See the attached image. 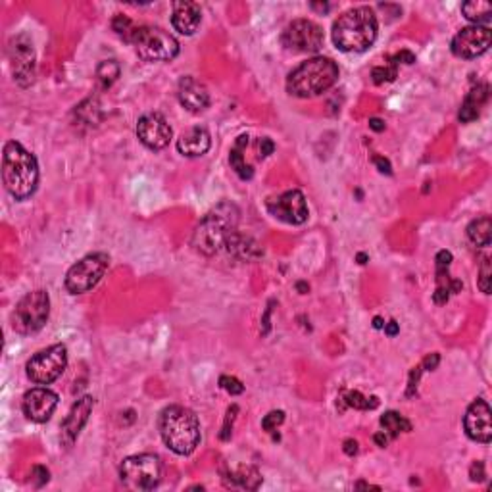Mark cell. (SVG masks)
I'll use <instances>...</instances> for the list:
<instances>
[{"label": "cell", "instance_id": "74e56055", "mask_svg": "<svg viewBox=\"0 0 492 492\" xmlns=\"http://www.w3.org/2000/svg\"><path fill=\"white\" fill-rule=\"evenodd\" d=\"M469 477H471V481H475V483H483L484 477H486L483 462H473V464H471V467H469Z\"/></svg>", "mask_w": 492, "mask_h": 492}, {"label": "cell", "instance_id": "8d00e7d4", "mask_svg": "<svg viewBox=\"0 0 492 492\" xmlns=\"http://www.w3.org/2000/svg\"><path fill=\"white\" fill-rule=\"evenodd\" d=\"M219 385H222V388H224V391H227L229 394H233V396L235 394H241L242 391H244V385H242L237 377L224 375L222 379H219Z\"/></svg>", "mask_w": 492, "mask_h": 492}, {"label": "cell", "instance_id": "7a4b0ae2", "mask_svg": "<svg viewBox=\"0 0 492 492\" xmlns=\"http://www.w3.org/2000/svg\"><path fill=\"white\" fill-rule=\"evenodd\" d=\"M2 181L16 200H26L39 185V164L33 154L16 141L4 144L2 152Z\"/></svg>", "mask_w": 492, "mask_h": 492}, {"label": "cell", "instance_id": "bcb514c9", "mask_svg": "<svg viewBox=\"0 0 492 492\" xmlns=\"http://www.w3.org/2000/svg\"><path fill=\"white\" fill-rule=\"evenodd\" d=\"M369 127H371L373 131H377V133H381V131H385V121L379 119V117H371V119H369Z\"/></svg>", "mask_w": 492, "mask_h": 492}, {"label": "cell", "instance_id": "484cf974", "mask_svg": "<svg viewBox=\"0 0 492 492\" xmlns=\"http://www.w3.org/2000/svg\"><path fill=\"white\" fill-rule=\"evenodd\" d=\"M248 144V135H241L239 139H237V143H235V146L231 148V154H229V161H231V166H233V170L241 175L242 179H250L252 177V168L244 161V146Z\"/></svg>", "mask_w": 492, "mask_h": 492}, {"label": "cell", "instance_id": "6da1fadb", "mask_svg": "<svg viewBox=\"0 0 492 492\" xmlns=\"http://www.w3.org/2000/svg\"><path fill=\"white\" fill-rule=\"evenodd\" d=\"M377 16L369 6L346 10L333 23V43L342 52H364L375 43Z\"/></svg>", "mask_w": 492, "mask_h": 492}, {"label": "cell", "instance_id": "3957f363", "mask_svg": "<svg viewBox=\"0 0 492 492\" xmlns=\"http://www.w3.org/2000/svg\"><path fill=\"white\" fill-rule=\"evenodd\" d=\"M161 440L179 456L193 454L200 444V421L185 406H168L158 420Z\"/></svg>", "mask_w": 492, "mask_h": 492}, {"label": "cell", "instance_id": "7c38bea8", "mask_svg": "<svg viewBox=\"0 0 492 492\" xmlns=\"http://www.w3.org/2000/svg\"><path fill=\"white\" fill-rule=\"evenodd\" d=\"M492 31L486 26H469L464 27L454 39H452V54L457 58H477L491 48Z\"/></svg>", "mask_w": 492, "mask_h": 492}, {"label": "cell", "instance_id": "f6af8a7d", "mask_svg": "<svg viewBox=\"0 0 492 492\" xmlns=\"http://www.w3.org/2000/svg\"><path fill=\"white\" fill-rule=\"evenodd\" d=\"M373 440H375V444L377 446H381V448H385V446H388V442H391V437L386 435L385 431H379V433H375L373 435Z\"/></svg>", "mask_w": 492, "mask_h": 492}, {"label": "cell", "instance_id": "816d5d0a", "mask_svg": "<svg viewBox=\"0 0 492 492\" xmlns=\"http://www.w3.org/2000/svg\"><path fill=\"white\" fill-rule=\"evenodd\" d=\"M296 288L300 291V295H306V291H308V286H306L304 283H298V285H296Z\"/></svg>", "mask_w": 492, "mask_h": 492}, {"label": "cell", "instance_id": "e0dca14e", "mask_svg": "<svg viewBox=\"0 0 492 492\" xmlns=\"http://www.w3.org/2000/svg\"><path fill=\"white\" fill-rule=\"evenodd\" d=\"M95 408V398L92 396H83L77 402L73 404L70 413L66 415V420L62 423V433H60V440L66 448H72L73 442L77 440L79 433L83 427L87 425L89 415L92 413Z\"/></svg>", "mask_w": 492, "mask_h": 492}, {"label": "cell", "instance_id": "7402d4cb", "mask_svg": "<svg viewBox=\"0 0 492 492\" xmlns=\"http://www.w3.org/2000/svg\"><path fill=\"white\" fill-rule=\"evenodd\" d=\"M212 146V137L204 127H193L181 135L177 141V150L187 158H198L204 156Z\"/></svg>", "mask_w": 492, "mask_h": 492}, {"label": "cell", "instance_id": "d4e9b609", "mask_svg": "<svg viewBox=\"0 0 492 492\" xmlns=\"http://www.w3.org/2000/svg\"><path fill=\"white\" fill-rule=\"evenodd\" d=\"M467 237L477 246H491L492 241V222L489 215L477 217L467 225Z\"/></svg>", "mask_w": 492, "mask_h": 492}, {"label": "cell", "instance_id": "277c9868", "mask_svg": "<svg viewBox=\"0 0 492 492\" xmlns=\"http://www.w3.org/2000/svg\"><path fill=\"white\" fill-rule=\"evenodd\" d=\"M337 81H339V66L331 58L313 56L288 73L286 90L288 95L298 99H312L331 89Z\"/></svg>", "mask_w": 492, "mask_h": 492}, {"label": "cell", "instance_id": "44dd1931", "mask_svg": "<svg viewBox=\"0 0 492 492\" xmlns=\"http://www.w3.org/2000/svg\"><path fill=\"white\" fill-rule=\"evenodd\" d=\"M200 21H202V10L197 2H175L173 4L171 23L181 35H193L200 27Z\"/></svg>", "mask_w": 492, "mask_h": 492}, {"label": "cell", "instance_id": "ee69618b", "mask_svg": "<svg viewBox=\"0 0 492 492\" xmlns=\"http://www.w3.org/2000/svg\"><path fill=\"white\" fill-rule=\"evenodd\" d=\"M342 450H344V454L346 456H356L358 454V442L354 439H346L344 440V446H342Z\"/></svg>", "mask_w": 492, "mask_h": 492}, {"label": "cell", "instance_id": "ba28073f", "mask_svg": "<svg viewBox=\"0 0 492 492\" xmlns=\"http://www.w3.org/2000/svg\"><path fill=\"white\" fill-rule=\"evenodd\" d=\"M119 479L131 491H154L161 479V462L154 454L129 456L119 466Z\"/></svg>", "mask_w": 492, "mask_h": 492}, {"label": "cell", "instance_id": "9a60e30c", "mask_svg": "<svg viewBox=\"0 0 492 492\" xmlns=\"http://www.w3.org/2000/svg\"><path fill=\"white\" fill-rule=\"evenodd\" d=\"M56 406H58V394L46 386H37L27 391L21 402L26 417L33 423H46L52 417Z\"/></svg>", "mask_w": 492, "mask_h": 492}, {"label": "cell", "instance_id": "4dcf8cb0", "mask_svg": "<svg viewBox=\"0 0 492 492\" xmlns=\"http://www.w3.org/2000/svg\"><path fill=\"white\" fill-rule=\"evenodd\" d=\"M97 75H99V81L102 83V87L108 89V87L119 77V63H117L116 60L102 62L99 68H97Z\"/></svg>", "mask_w": 492, "mask_h": 492}, {"label": "cell", "instance_id": "cb8c5ba5", "mask_svg": "<svg viewBox=\"0 0 492 492\" xmlns=\"http://www.w3.org/2000/svg\"><path fill=\"white\" fill-rule=\"evenodd\" d=\"M225 248L229 250V254H233L235 258L239 259H256L262 256L258 244L252 239H248V237L239 233V231L231 233V237L225 242Z\"/></svg>", "mask_w": 492, "mask_h": 492}, {"label": "cell", "instance_id": "4fadbf2b", "mask_svg": "<svg viewBox=\"0 0 492 492\" xmlns=\"http://www.w3.org/2000/svg\"><path fill=\"white\" fill-rule=\"evenodd\" d=\"M268 212L273 217L291 225H300L308 219V204L300 190H286L268 202Z\"/></svg>", "mask_w": 492, "mask_h": 492}, {"label": "cell", "instance_id": "9c48e42d", "mask_svg": "<svg viewBox=\"0 0 492 492\" xmlns=\"http://www.w3.org/2000/svg\"><path fill=\"white\" fill-rule=\"evenodd\" d=\"M110 258L104 252H95L89 254L83 259H79L77 264H73L68 275H66V288L72 295H83L89 293L90 288L99 285V281L104 277L106 273Z\"/></svg>", "mask_w": 492, "mask_h": 492}, {"label": "cell", "instance_id": "836d02e7", "mask_svg": "<svg viewBox=\"0 0 492 492\" xmlns=\"http://www.w3.org/2000/svg\"><path fill=\"white\" fill-rule=\"evenodd\" d=\"M491 279H492L491 258H483L481 271H479V288L483 291L484 295H491Z\"/></svg>", "mask_w": 492, "mask_h": 492}, {"label": "cell", "instance_id": "c3c4849f", "mask_svg": "<svg viewBox=\"0 0 492 492\" xmlns=\"http://www.w3.org/2000/svg\"><path fill=\"white\" fill-rule=\"evenodd\" d=\"M373 327H375V329H383V327H385V323H383V319H381V317H375V319H373Z\"/></svg>", "mask_w": 492, "mask_h": 492}, {"label": "cell", "instance_id": "603a6c76", "mask_svg": "<svg viewBox=\"0 0 492 492\" xmlns=\"http://www.w3.org/2000/svg\"><path fill=\"white\" fill-rule=\"evenodd\" d=\"M486 100H489V85L486 83L477 85L475 89L469 90V95L464 100V104L460 108V114H457V119L462 124H469V121L477 119Z\"/></svg>", "mask_w": 492, "mask_h": 492}, {"label": "cell", "instance_id": "d590c367", "mask_svg": "<svg viewBox=\"0 0 492 492\" xmlns=\"http://www.w3.org/2000/svg\"><path fill=\"white\" fill-rule=\"evenodd\" d=\"M237 413H239V406H231L229 410H227V417H225V423H224V429H222V435H219V439L222 440H229L231 439V433H233V421L235 417H237Z\"/></svg>", "mask_w": 492, "mask_h": 492}, {"label": "cell", "instance_id": "b9f144b4", "mask_svg": "<svg viewBox=\"0 0 492 492\" xmlns=\"http://www.w3.org/2000/svg\"><path fill=\"white\" fill-rule=\"evenodd\" d=\"M273 150H275V144H273L271 139H262V141H259V152H262L264 158L269 156V154H273Z\"/></svg>", "mask_w": 492, "mask_h": 492}, {"label": "cell", "instance_id": "f5cc1de1", "mask_svg": "<svg viewBox=\"0 0 492 492\" xmlns=\"http://www.w3.org/2000/svg\"><path fill=\"white\" fill-rule=\"evenodd\" d=\"M358 262H360V264H366V262H367L366 254H358Z\"/></svg>", "mask_w": 492, "mask_h": 492}, {"label": "cell", "instance_id": "8992f818", "mask_svg": "<svg viewBox=\"0 0 492 492\" xmlns=\"http://www.w3.org/2000/svg\"><path fill=\"white\" fill-rule=\"evenodd\" d=\"M131 45L144 62H170L179 54V43L160 27L141 26L135 29Z\"/></svg>", "mask_w": 492, "mask_h": 492}, {"label": "cell", "instance_id": "e575fe53", "mask_svg": "<svg viewBox=\"0 0 492 492\" xmlns=\"http://www.w3.org/2000/svg\"><path fill=\"white\" fill-rule=\"evenodd\" d=\"M285 421V412H281V410H277V412H269L264 420H262V427H264V431H268V433H271V431H275Z\"/></svg>", "mask_w": 492, "mask_h": 492}, {"label": "cell", "instance_id": "ab89813d", "mask_svg": "<svg viewBox=\"0 0 492 492\" xmlns=\"http://www.w3.org/2000/svg\"><path fill=\"white\" fill-rule=\"evenodd\" d=\"M391 60H393V62L396 63V66H398L400 62H402V63H413V62H415V56H413V54L410 52V50H402V52H398L396 56H393Z\"/></svg>", "mask_w": 492, "mask_h": 492}, {"label": "cell", "instance_id": "5b68a950", "mask_svg": "<svg viewBox=\"0 0 492 492\" xmlns=\"http://www.w3.org/2000/svg\"><path fill=\"white\" fill-rule=\"evenodd\" d=\"M239 224V210L231 202H222L215 206L210 214L204 215V219L198 224L193 233V246L195 250L204 256H214L224 248L231 233L237 231Z\"/></svg>", "mask_w": 492, "mask_h": 492}, {"label": "cell", "instance_id": "4316f807", "mask_svg": "<svg viewBox=\"0 0 492 492\" xmlns=\"http://www.w3.org/2000/svg\"><path fill=\"white\" fill-rule=\"evenodd\" d=\"M339 404H340V410H344V408H354V410H375L377 406H379V400H377V396L367 398V396H364V394L358 393V391H344V393L340 394Z\"/></svg>", "mask_w": 492, "mask_h": 492}, {"label": "cell", "instance_id": "ac0fdd59", "mask_svg": "<svg viewBox=\"0 0 492 492\" xmlns=\"http://www.w3.org/2000/svg\"><path fill=\"white\" fill-rule=\"evenodd\" d=\"M10 60L14 66V75L19 85L27 87L29 83H33L35 77V52L33 45L26 41L23 37L16 39L10 45Z\"/></svg>", "mask_w": 492, "mask_h": 492}, {"label": "cell", "instance_id": "f1b7e54d", "mask_svg": "<svg viewBox=\"0 0 492 492\" xmlns=\"http://www.w3.org/2000/svg\"><path fill=\"white\" fill-rule=\"evenodd\" d=\"M462 14L469 21H473L475 26H479V23H484V21L491 19L492 6L489 2H484V0H471V2H466L462 6Z\"/></svg>", "mask_w": 492, "mask_h": 492}, {"label": "cell", "instance_id": "d6986e66", "mask_svg": "<svg viewBox=\"0 0 492 492\" xmlns=\"http://www.w3.org/2000/svg\"><path fill=\"white\" fill-rule=\"evenodd\" d=\"M181 106L187 108L188 112H204L210 106V95L208 89L197 81L195 77H183L179 81V89H177Z\"/></svg>", "mask_w": 492, "mask_h": 492}, {"label": "cell", "instance_id": "5bb4252c", "mask_svg": "<svg viewBox=\"0 0 492 492\" xmlns=\"http://www.w3.org/2000/svg\"><path fill=\"white\" fill-rule=\"evenodd\" d=\"M137 137L146 148L161 150L170 144L171 127L161 114H146L137 124Z\"/></svg>", "mask_w": 492, "mask_h": 492}, {"label": "cell", "instance_id": "60d3db41", "mask_svg": "<svg viewBox=\"0 0 492 492\" xmlns=\"http://www.w3.org/2000/svg\"><path fill=\"white\" fill-rule=\"evenodd\" d=\"M373 164H375L377 168H379V171H381V173H386V175H391V173H393L391 161L386 160V158H383V156H375V158H373Z\"/></svg>", "mask_w": 492, "mask_h": 492}, {"label": "cell", "instance_id": "7dc6e473", "mask_svg": "<svg viewBox=\"0 0 492 492\" xmlns=\"http://www.w3.org/2000/svg\"><path fill=\"white\" fill-rule=\"evenodd\" d=\"M383 329H385V333L388 335V337H394V335L398 333V323L396 322L385 323V327H383Z\"/></svg>", "mask_w": 492, "mask_h": 492}, {"label": "cell", "instance_id": "d6a6232c", "mask_svg": "<svg viewBox=\"0 0 492 492\" xmlns=\"http://www.w3.org/2000/svg\"><path fill=\"white\" fill-rule=\"evenodd\" d=\"M396 75H398V66H396L393 60L385 63V66H377V68H373V72H371V77H373V83H375V85L391 83V81L396 79Z\"/></svg>", "mask_w": 492, "mask_h": 492}, {"label": "cell", "instance_id": "ffe728a7", "mask_svg": "<svg viewBox=\"0 0 492 492\" xmlns=\"http://www.w3.org/2000/svg\"><path fill=\"white\" fill-rule=\"evenodd\" d=\"M450 262H452V254L448 250H440L437 254V291L433 295V300L437 304H446L448 298L452 293H457L462 288L460 281H454L448 275V268H450Z\"/></svg>", "mask_w": 492, "mask_h": 492}, {"label": "cell", "instance_id": "f907efd6", "mask_svg": "<svg viewBox=\"0 0 492 492\" xmlns=\"http://www.w3.org/2000/svg\"><path fill=\"white\" fill-rule=\"evenodd\" d=\"M312 8L322 10V12H327V10H329V6H327V4H312Z\"/></svg>", "mask_w": 492, "mask_h": 492}, {"label": "cell", "instance_id": "83f0119b", "mask_svg": "<svg viewBox=\"0 0 492 492\" xmlns=\"http://www.w3.org/2000/svg\"><path fill=\"white\" fill-rule=\"evenodd\" d=\"M379 423H381L383 431H385L391 439H396L400 433H410V431H412V423L406 420L404 415H400L398 412L383 413L381 420H379Z\"/></svg>", "mask_w": 492, "mask_h": 492}, {"label": "cell", "instance_id": "30bf717a", "mask_svg": "<svg viewBox=\"0 0 492 492\" xmlns=\"http://www.w3.org/2000/svg\"><path fill=\"white\" fill-rule=\"evenodd\" d=\"M68 367V348L63 344H54L37 352L27 362V377L37 385H50L62 375Z\"/></svg>", "mask_w": 492, "mask_h": 492}, {"label": "cell", "instance_id": "52a82bcc", "mask_svg": "<svg viewBox=\"0 0 492 492\" xmlns=\"http://www.w3.org/2000/svg\"><path fill=\"white\" fill-rule=\"evenodd\" d=\"M50 315V298L46 291L27 293L12 313V327L19 335H33L41 331Z\"/></svg>", "mask_w": 492, "mask_h": 492}, {"label": "cell", "instance_id": "7bdbcfd3", "mask_svg": "<svg viewBox=\"0 0 492 492\" xmlns=\"http://www.w3.org/2000/svg\"><path fill=\"white\" fill-rule=\"evenodd\" d=\"M439 362H440L439 354H431V356H427V358L423 360V364H421V367H425L427 371H433V369H437V366H439Z\"/></svg>", "mask_w": 492, "mask_h": 492}, {"label": "cell", "instance_id": "681fc988", "mask_svg": "<svg viewBox=\"0 0 492 492\" xmlns=\"http://www.w3.org/2000/svg\"><path fill=\"white\" fill-rule=\"evenodd\" d=\"M356 489H375V491H379V486H373V484H366V483H358L356 484Z\"/></svg>", "mask_w": 492, "mask_h": 492}, {"label": "cell", "instance_id": "8fae6325", "mask_svg": "<svg viewBox=\"0 0 492 492\" xmlns=\"http://www.w3.org/2000/svg\"><path fill=\"white\" fill-rule=\"evenodd\" d=\"M281 43L288 52H317L323 46V29L310 19H295L285 27Z\"/></svg>", "mask_w": 492, "mask_h": 492}, {"label": "cell", "instance_id": "f546056e", "mask_svg": "<svg viewBox=\"0 0 492 492\" xmlns=\"http://www.w3.org/2000/svg\"><path fill=\"white\" fill-rule=\"evenodd\" d=\"M231 477V483L233 486H241V489H246V491H256L262 483V477L259 473L254 469V467H239L237 471L229 473Z\"/></svg>", "mask_w": 492, "mask_h": 492}, {"label": "cell", "instance_id": "f35d334b", "mask_svg": "<svg viewBox=\"0 0 492 492\" xmlns=\"http://www.w3.org/2000/svg\"><path fill=\"white\" fill-rule=\"evenodd\" d=\"M33 477H37V479H39L37 486H43L45 483H48V477H50V473H48V469H46V467L35 466L33 467Z\"/></svg>", "mask_w": 492, "mask_h": 492}, {"label": "cell", "instance_id": "2e32d148", "mask_svg": "<svg viewBox=\"0 0 492 492\" xmlns=\"http://www.w3.org/2000/svg\"><path fill=\"white\" fill-rule=\"evenodd\" d=\"M464 427H466L467 437L475 442L489 444L492 440V412L491 406L484 400H475L467 408L466 417H464Z\"/></svg>", "mask_w": 492, "mask_h": 492}, {"label": "cell", "instance_id": "1f68e13d", "mask_svg": "<svg viewBox=\"0 0 492 492\" xmlns=\"http://www.w3.org/2000/svg\"><path fill=\"white\" fill-rule=\"evenodd\" d=\"M112 29H114V31H116V35L121 37L126 43H131V37H133L137 26H135L133 21L127 18V16H124V14H117L116 18L112 19Z\"/></svg>", "mask_w": 492, "mask_h": 492}]
</instances>
